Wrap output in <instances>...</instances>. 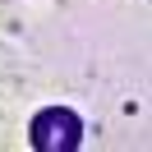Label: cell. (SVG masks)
Instances as JSON below:
<instances>
[{
    "label": "cell",
    "mask_w": 152,
    "mask_h": 152,
    "mask_svg": "<svg viewBox=\"0 0 152 152\" xmlns=\"http://www.w3.org/2000/svg\"><path fill=\"white\" fill-rule=\"evenodd\" d=\"M78 143H83V124L65 106H51L32 120V148L37 152H74Z\"/></svg>",
    "instance_id": "6da1fadb"
}]
</instances>
